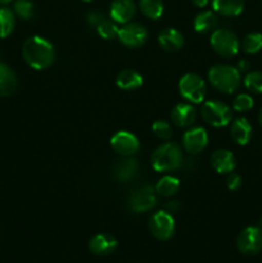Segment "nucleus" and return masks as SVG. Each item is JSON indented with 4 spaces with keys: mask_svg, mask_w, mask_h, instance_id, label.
Returning a JSON list of instances; mask_svg holds the SVG:
<instances>
[{
    "mask_svg": "<svg viewBox=\"0 0 262 263\" xmlns=\"http://www.w3.org/2000/svg\"><path fill=\"white\" fill-rule=\"evenodd\" d=\"M22 54L25 61L33 69H45L53 64L55 50L51 43L41 36H31L23 43Z\"/></svg>",
    "mask_w": 262,
    "mask_h": 263,
    "instance_id": "f257e3e1",
    "label": "nucleus"
},
{
    "mask_svg": "<svg viewBox=\"0 0 262 263\" xmlns=\"http://www.w3.org/2000/svg\"><path fill=\"white\" fill-rule=\"evenodd\" d=\"M208 80L220 92L233 94L240 86V71L228 64H216L208 71Z\"/></svg>",
    "mask_w": 262,
    "mask_h": 263,
    "instance_id": "f03ea898",
    "label": "nucleus"
},
{
    "mask_svg": "<svg viewBox=\"0 0 262 263\" xmlns=\"http://www.w3.org/2000/svg\"><path fill=\"white\" fill-rule=\"evenodd\" d=\"M181 148L175 143L161 144L152 154V166L158 172L175 171L182 164Z\"/></svg>",
    "mask_w": 262,
    "mask_h": 263,
    "instance_id": "7ed1b4c3",
    "label": "nucleus"
},
{
    "mask_svg": "<svg viewBox=\"0 0 262 263\" xmlns=\"http://www.w3.org/2000/svg\"><path fill=\"white\" fill-rule=\"evenodd\" d=\"M210 43L213 50L218 55L226 57V58L236 55L240 49V43L235 33L226 28H218V30L213 31Z\"/></svg>",
    "mask_w": 262,
    "mask_h": 263,
    "instance_id": "20e7f679",
    "label": "nucleus"
},
{
    "mask_svg": "<svg viewBox=\"0 0 262 263\" xmlns=\"http://www.w3.org/2000/svg\"><path fill=\"white\" fill-rule=\"evenodd\" d=\"M202 117L208 125L213 127H223L230 123L233 112L225 103L218 100H208L202 107Z\"/></svg>",
    "mask_w": 262,
    "mask_h": 263,
    "instance_id": "39448f33",
    "label": "nucleus"
},
{
    "mask_svg": "<svg viewBox=\"0 0 262 263\" xmlns=\"http://www.w3.org/2000/svg\"><path fill=\"white\" fill-rule=\"evenodd\" d=\"M179 90L182 98L192 103H200L205 97V84L200 76L186 73L180 79Z\"/></svg>",
    "mask_w": 262,
    "mask_h": 263,
    "instance_id": "423d86ee",
    "label": "nucleus"
},
{
    "mask_svg": "<svg viewBox=\"0 0 262 263\" xmlns=\"http://www.w3.org/2000/svg\"><path fill=\"white\" fill-rule=\"evenodd\" d=\"M157 198L154 189L151 185H143L130 193L127 198V204L133 212L143 213L148 212L156 205Z\"/></svg>",
    "mask_w": 262,
    "mask_h": 263,
    "instance_id": "0eeeda50",
    "label": "nucleus"
},
{
    "mask_svg": "<svg viewBox=\"0 0 262 263\" xmlns=\"http://www.w3.org/2000/svg\"><path fill=\"white\" fill-rule=\"evenodd\" d=\"M149 230L158 240H169L175 233V220L167 211H158L149 218Z\"/></svg>",
    "mask_w": 262,
    "mask_h": 263,
    "instance_id": "6e6552de",
    "label": "nucleus"
},
{
    "mask_svg": "<svg viewBox=\"0 0 262 263\" xmlns=\"http://www.w3.org/2000/svg\"><path fill=\"white\" fill-rule=\"evenodd\" d=\"M236 246L240 253L246 256H254L262 251V228L248 226L239 234Z\"/></svg>",
    "mask_w": 262,
    "mask_h": 263,
    "instance_id": "1a4fd4ad",
    "label": "nucleus"
},
{
    "mask_svg": "<svg viewBox=\"0 0 262 263\" xmlns=\"http://www.w3.org/2000/svg\"><path fill=\"white\" fill-rule=\"evenodd\" d=\"M118 40L128 48H140L148 40V31L139 23H126L118 30Z\"/></svg>",
    "mask_w": 262,
    "mask_h": 263,
    "instance_id": "9d476101",
    "label": "nucleus"
},
{
    "mask_svg": "<svg viewBox=\"0 0 262 263\" xmlns=\"http://www.w3.org/2000/svg\"><path fill=\"white\" fill-rule=\"evenodd\" d=\"M110 146L116 153L130 157L139 151L140 144L134 134L128 133V131H118L110 138Z\"/></svg>",
    "mask_w": 262,
    "mask_h": 263,
    "instance_id": "9b49d317",
    "label": "nucleus"
},
{
    "mask_svg": "<svg viewBox=\"0 0 262 263\" xmlns=\"http://www.w3.org/2000/svg\"><path fill=\"white\" fill-rule=\"evenodd\" d=\"M208 135L203 127H194L185 131L182 136L184 149L190 154H198L207 146Z\"/></svg>",
    "mask_w": 262,
    "mask_h": 263,
    "instance_id": "f8f14e48",
    "label": "nucleus"
},
{
    "mask_svg": "<svg viewBox=\"0 0 262 263\" xmlns=\"http://www.w3.org/2000/svg\"><path fill=\"white\" fill-rule=\"evenodd\" d=\"M136 5L134 0H113L110 4L109 14L116 23H128L135 15Z\"/></svg>",
    "mask_w": 262,
    "mask_h": 263,
    "instance_id": "ddd939ff",
    "label": "nucleus"
},
{
    "mask_svg": "<svg viewBox=\"0 0 262 263\" xmlns=\"http://www.w3.org/2000/svg\"><path fill=\"white\" fill-rule=\"evenodd\" d=\"M117 248V240L110 234H97L89 241V249L97 256H109Z\"/></svg>",
    "mask_w": 262,
    "mask_h": 263,
    "instance_id": "4468645a",
    "label": "nucleus"
},
{
    "mask_svg": "<svg viewBox=\"0 0 262 263\" xmlns=\"http://www.w3.org/2000/svg\"><path fill=\"white\" fill-rule=\"evenodd\" d=\"M171 120L177 127H189L197 120L194 107L186 103H179L171 112Z\"/></svg>",
    "mask_w": 262,
    "mask_h": 263,
    "instance_id": "2eb2a0df",
    "label": "nucleus"
},
{
    "mask_svg": "<svg viewBox=\"0 0 262 263\" xmlns=\"http://www.w3.org/2000/svg\"><path fill=\"white\" fill-rule=\"evenodd\" d=\"M158 44L163 50L175 53V51H179L184 45V36L176 28H166L159 32Z\"/></svg>",
    "mask_w": 262,
    "mask_h": 263,
    "instance_id": "dca6fc26",
    "label": "nucleus"
},
{
    "mask_svg": "<svg viewBox=\"0 0 262 263\" xmlns=\"http://www.w3.org/2000/svg\"><path fill=\"white\" fill-rule=\"evenodd\" d=\"M211 164L218 174H230L235 168V157L230 151L218 149L211 156Z\"/></svg>",
    "mask_w": 262,
    "mask_h": 263,
    "instance_id": "f3484780",
    "label": "nucleus"
},
{
    "mask_svg": "<svg viewBox=\"0 0 262 263\" xmlns=\"http://www.w3.org/2000/svg\"><path fill=\"white\" fill-rule=\"evenodd\" d=\"M138 170V161L134 158H128L127 157V158L121 159V161H118L117 163H116L115 168H113V175H115V177L118 181L127 182L136 176Z\"/></svg>",
    "mask_w": 262,
    "mask_h": 263,
    "instance_id": "a211bd4d",
    "label": "nucleus"
},
{
    "mask_svg": "<svg viewBox=\"0 0 262 263\" xmlns=\"http://www.w3.org/2000/svg\"><path fill=\"white\" fill-rule=\"evenodd\" d=\"M212 8L221 15L236 17L243 12L244 0H212Z\"/></svg>",
    "mask_w": 262,
    "mask_h": 263,
    "instance_id": "6ab92c4d",
    "label": "nucleus"
},
{
    "mask_svg": "<svg viewBox=\"0 0 262 263\" xmlns=\"http://www.w3.org/2000/svg\"><path fill=\"white\" fill-rule=\"evenodd\" d=\"M231 136L239 145H247L252 139V126L246 118H236L231 123Z\"/></svg>",
    "mask_w": 262,
    "mask_h": 263,
    "instance_id": "aec40b11",
    "label": "nucleus"
},
{
    "mask_svg": "<svg viewBox=\"0 0 262 263\" xmlns=\"http://www.w3.org/2000/svg\"><path fill=\"white\" fill-rule=\"evenodd\" d=\"M116 85L121 90H126V91L139 89L143 85V76L134 69H125L117 74Z\"/></svg>",
    "mask_w": 262,
    "mask_h": 263,
    "instance_id": "412c9836",
    "label": "nucleus"
},
{
    "mask_svg": "<svg viewBox=\"0 0 262 263\" xmlns=\"http://www.w3.org/2000/svg\"><path fill=\"white\" fill-rule=\"evenodd\" d=\"M17 89V77L7 64L0 63V97L12 95Z\"/></svg>",
    "mask_w": 262,
    "mask_h": 263,
    "instance_id": "4be33fe9",
    "label": "nucleus"
},
{
    "mask_svg": "<svg viewBox=\"0 0 262 263\" xmlns=\"http://www.w3.org/2000/svg\"><path fill=\"white\" fill-rule=\"evenodd\" d=\"M217 26V17L211 10L199 13L194 20V30L199 33L211 32Z\"/></svg>",
    "mask_w": 262,
    "mask_h": 263,
    "instance_id": "5701e85b",
    "label": "nucleus"
},
{
    "mask_svg": "<svg viewBox=\"0 0 262 263\" xmlns=\"http://www.w3.org/2000/svg\"><path fill=\"white\" fill-rule=\"evenodd\" d=\"M139 8L146 18L158 20L163 14V2L162 0H139Z\"/></svg>",
    "mask_w": 262,
    "mask_h": 263,
    "instance_id": "b1692460",
    "label": "nucleus"
},
{
    "mask_svg": "<svg viewBox=\"0 0 262 263\" xmlns=\"http://www.w3.org/2000/svg\"><path fill=\"white\" fill-rule=\"evenodd\" d=\"M180 189L179 179L174 176H163L156 185V192L162 197H172Z\"/></svg>",
    "mask_w": 262,
    "mask_h": 263,
    "instance_id": "393cba45",
    "label": "nucleus"
},
{
    "mask_svg": "<svg viewBox=\"0 0 262 263\" xmlns=\"http://www.w3.org/2000/svg\"><path fill=\"white\" fill-rule=\"evenodd\" d=\"M15 26V14L9 8H0V37H7Z\"/></svg>",
    "mask_w": 262,
    "mask_h": 263,
    "instance_id": "a878e982",
    "label": "nucleus"
},
{
    "mask_svg": "<svg viewBox=\"0 0 262 263\" xmlns=\"http://www.w3.org/2000/svg\"><path fill=\"white\" fill-rule=\"evenodd\" d=\"M241 49L247 54H256L262 49V33L251 32L241 41Z\"/></svg>",
    "mask_w": 262,
    "mask_h": 263,
    "instance_id": "bb28decb",
    "label": "nucleus"
},
{
    "mask_svg": "<svg viewBox=\"0 0 262 263\" xmlns=\"http://www.w3.org/2000/svg\"><path fill=\"white\" fill-rule=\"evenodd\" d=\"M98 35L100 37H103L104 40H112V39H116L118 36V26L116 25V22L113 20H108V18H104L99 25L95 27Z\"/></svg>",
    "mask_w": 262,
    "mask_h": 263,
    "instance_id": "cd10ccee",
    "label": "nucleus"
},
{
    "mask_svg": "<svg viewBox=\"0 0 262 263\" xmlns=\"http://www.w3.org/2000/svg\"><path fill=\"white\" fill-rule=\"evenodd\" d=\"M244 86L252 92L262 94V72L252 71L244 77Z\"/></svg>",
    "mask_w": 262,
    "mask_h": 263,
    "instance_id": "c85d7f7f",
    "label": "nucleus"
},
{
    "mask_svg": "<svg viewBox=\"0 0 262 263\" xmlns=\"http://www.w3.org/2000/svg\"><path fill=\"white\" fill-rule=\"evenodd\" d=\"M14 14L21 20H31L35 14V7L31 0H17L14 3Z\"/></svg>",
    "mask_w": 262,
    "mask_h": 263,
    "instance_id": "c756f323",
    "label": "nucleus"
},
{
    "mask_svg": "<svg viewBox=\"0 0 262 263\" xmlns=\"http://www.w3.org/2000/svg\"><path fill=\"white\" fill-rule=\"evenodd\" d=\"M253 98L248 94H239L233 103V108L236 112H248L253 108Z\"/></svg>",
    "mask_w": 262,
    "mask_h": 263,
    "instance_id": "7c9ffc66",
    "label": "nucleus"
},
{
    "mask_svg": "<svg viewBox=\"0 0 262 263\" xmlns=\"http://www.w3.org/2000/svg\"><path fill=\"white\" fill-rule=\"evenodd\" d=\"M152 130H153V133L156 134L159 139H163V140H169L172 136V128L171 126H170V123L166 122V121H156V122L153 123V126H152Z\"/></svg>",
    "mask_w": 262,
    "mask_h": 263,
    "instance_id": "2f4dec72",
    "label": "nucleus"
},
{
    "mask_svg": "<svg viewBox=\"0 0 262 263\" xmlns=\"http://www.w3.org/2000/svg\"><path fill=\"white\" fill-rule=\"evenodd\" d=\"M226 184L230 190H238L241 186V177L235 172H230L226 180Z\"/></svg>",
    "mask_w": 262,
    "mask_h": 263,
    "instance_id": "473e14b6",
    "label": "nucleus"
},
{
    "mask_svg": "<svg viewBox=\"0 0 262 263\" xmlns=\"http://www.w3.org/2000/svg\"><path fill=\"white\" fill-rule=\"evenodd\" d=\"M105 18V15L100 12H91L87 14V22L92 26V27H97L100 22Z\"/></svg>",
    "mask_w": 262,
    "mask_h": 263,
    "instance_id": "72a5a7b5",
    "label": "nucleus"
},
{
    "mask_svg": "<svg viewBox=\"0 0 262 263\" xmlns=\"http://www.w3.org/2000/svg\"><path fill=\"white\" fill-rule=\"evenodd\" d=\"M167 212H170V213H172V212H175V211H177L179 210V203L177 202H169L167 203Z\"/></svg>",
    "mask_w": 262,
    "mask_h": 263,
    "instance_id": "f704fd0d",
    "label": "nucleus"
},
{
    "mask_svg": "<svg viewBox=\"0 0 262 263\" xmlns=\"http://www.w3.org/2000/svg\"><path fill=\"white\" fill-rule=\"evenodd\" d=\"M238 69L239 71H247V69H249V63L247 61H240L239 62Z\"/></svg>",
    "mask_w": 262,
    "mask_h": 263,
    "instance_id": "c9c22d12",
    "label": "nucleus"
},
{
    "mask_svg": "<svg viewBox=\"0 0 262 263\" xmlns=\"http://www.w3.org/2000/svg\"><path fill=\"white\" fill-rule=\"evenodd\" d=\"M193 4L198 8H203L208 4V0H193Z\"/></svg>",
    "mask_w": 262,
    "mask_h": 263,
    "instance_id": "e433bc0d",
    "label": "nucleus"
},
{
    "mask_svg": "<svg viewBox=\"0 0 262 263\" xmlns=\"http://www.w3.org/2000/svg\"><path fill=\"white\" fill-rule=\"evenodd\" d=\"M258 121H259V123H261V126H262V108H261V110H259V113H258Z\"/></svg>",
    "mask_w": 262,
    "mask_h": 263,
    "instance_id": "4c0bfd02",
    "label": "nucleus"
},
{
    "mask_svg": "<svg viewBox=\"0 0 262 263\" xmlns=\"http://www.w3.org/2000/svg\"><path fill=\"white\" fill-rule=\"evenodd\" d=\"M10 2H13V0H0V4L4 5V4H8V3H10Z\"/></svg>",
    "mask_w": 262,
    "mask_h": 263,
    "instance_id": "58836bf2",
    "label": "nucleus"
},
{
    "mask_svg": "<svg viewBox=\"0 0 262 263\" xmlns=\"http://www.w3.org/2000/svg\"><path fill=\"white\" fill-rule=\"evenodd\" d=\"M84 2H86V3H89V2H92V0H84Z\"/></svg>",
    "mask_w": 262,
    "mask_h": 263,
    "instance_id": "ea45409f",
    "label": "nucleus"
}]
</instances>
